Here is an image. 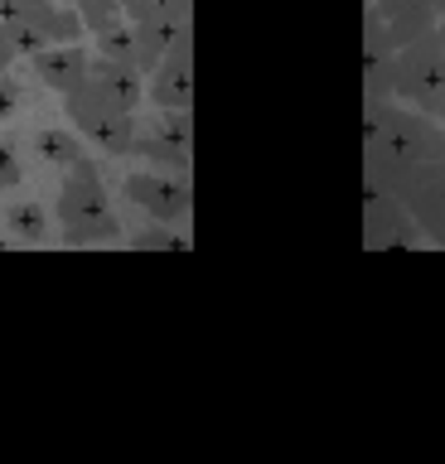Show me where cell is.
I'll list each match as a JSON object with an SVG mask.
<instances>
[{
	"label": "cell",
	"mask_w": 445,
	"mask_h": 464,
	"mask_svg": "<svg viewBox=\"0 0 445 464\" xmlns=\"http://www.w3.org/2000/svg\"><path fill=\"white\" fill-rule=\"evenodd\" d=\"M445 155V121L407 107V102H382L363 107V188H387L407 179L416 165Z\"/></svg>",
	"instance_id": "obj_1"
},
{
	"label": "cell",
	"mask_w": 445,
	"mask_h": 464,
	"mask_svg": "<svg viewBox=\"0 0 445 464\" xmlns=\"http://www.w3.org/2000/svg\"><path fill=\"white\" fill-rule=\"evenodd\" d=\"M53 218H59L68 246H97V242H111L121 232L117 213H111V198L102 188V174H97V165L88 155L63 169V188L53 198Z\"/></svg>",
	"instance_id": "obj_2"
},
{
	"label": "cell",
	"mask_w": 445,
	"mask_h": 464,
	"mask_svg": "<svg viewBox=\"0 0 445 464\" xmlns=\"http://www.w3.org/2000/svg\"><path fill=\"white\" fill-rule=\"evenodd\" d=\"M392 97L445 121V49L436 29L392 49Z\"/></svg>",
	"instance_id": "obj_3"
},
{
	"label": "cell",
	"mask_w": 445,
	"mask_h": 464,
	"mask_svg": "<svg viewBox=\"0 0 445 464\" xmlns=\"http://www.w3.org/2000/svg\"><path fill=\"white\" fill-rule=\"evenodd\" d=\"M63 111L97 150H107V155H131L136 150V136H140L136 111H121L117 102H107L88 78H82L73 92H63Z\"/></svg>",
	"instance_id": "obj_4"
},
{
	"label": "cell",
	"mask_w": 445,
	"mask_h": 464,
	"mask_svg": "<svg viewBox=\"0 0 445 464\" xmlns=\"http://www.w3.org/2000/svg\"><path fill=\"white\" fill-rule=\"evenodd\" d=\"M421 227L407 213V203L387 188H363V246L368 252H407L421 246Z\"/></svg>",
	"instance_id": "obj_5"
},
{
	"label": "cell",
	"mask_w": 445,
	"mask_h": 464,
	"mask_svg": "<svg viewBox=\"0 0 445 464\" xmlns=\"http://www.w3.org/2000/svg\"><path fill=\"white\" fill-rule=\"evenodd\" d=\"M10 24V39H15L20 53H39L49 49V44H78L82 34H88V24H82L78 5L63 10V5H34V10H20V14H5Z\"/></svg>",
	"instance_id": "obj_6"
},
{
	"label": "cell",
	"mask_w": 445,
	"mask_h": 464,
	"mask_svg": "<svg viewBox=\"0 0 445 464\" xmlns=\"http://www.w3.org/2000/svg\"><path fill=\"white\" fill-rule=\"evenodd\" d=\"M121 188H126V198H131L136 208H146L155 218V223L184 227V223H189V213H194V188H189L184 174H165V169L131 174Z\"/></svg>",
	"instance_id": "obj_7"
},
{
	"label": "cell",
	"mask_w": 445,
	"mask_h": 464,
	"mask_svg": "<svg viewBox=\"0 0 445 464\" xmlns=\"http://www.w3.org/2000/svg\"><path fill=\"white\" fill-rule=\"evenodd\" d=\"M146 97L160 111H189L194 107V29H179V34L169 39L160 68L150 72Z\"/></svg>",
	"instance_id": "obj_8"
},
{
	"label": "cell",
	"mask_w": 445,
	"mask_h": 464,
	"mask_svg": "<svg viewBox=\"0 0 445 464\" xmlns=\"http://www.w3.org/2000/svg\"><path fill=\"white\" fill-rule=\"evenodd\" d=\"M397 198L407 203V213L416 218L421 237L436 242L440 232H445V155H440V160H426V165H416L407 179L397 184Z\"/></svg>",
	"instance_id": "obj_9"
},
{
	"label": "cell",
	"mask_w": 445,
	"mask_h": 464,
	"mask_svg": "<svg viewBox=\"0 0 445 464\" xmlns=\"http://www.w3.org/2000/svg\"><path fill=\"white\" fill-rule=\"evenodd\" d=\"M30 63L39 72V82L49 87V92H73V87L92 72V53L82 49V39L78 44H49V49H39L30 53Z\"/></svg>",
	"instance_id": "obj_10"
},
{
	"label": "cell",
	"mask_w": 445,
	"mask_h": 464,
	"mask_svg": "<svg viewBox=\"0 0 445 464\" xmlns=\"http://www.w3.org/2000/svg\"><path fill=\"white\" fill-rule=\"evenodd\" d=\"M88 82H92L107 102H117L121 111H136L140 102H146L140 72H136V68H126V63H111V58H102V53H92V72H88Z\"/></svg>",
	"instance_id": "obj_11"
},
{
	"label": "cell",
	"mask_w": 445,
	"mask_h": 464,
	"mask_svg": "<svg viewBox=\"0 0 445 464\" xmlns=\"http://www.w3.org/2000/svg\"><path fill=\"white\" fill-rule=\"evenodd\" d=\"M179 29H194V24H131V49H136V72L140 78H150V72L160 68L169 39H175Z\"/></svg>",
	"instance_id": "obj_12"
},
{
	"label": "cell",
	"mask_w": 445,
	"mask_h": 464,
	"mask_svg": "<svg viewBox=\"0 0 445 464\" xmlns=\"http://www.w3.org/2000/svg\"><path fill=\"white\" fill-rule=\"evenodd\" d=\"M126 24H194V0H121Z\"/></svg>",
	"instance_id": "obj_13"
},
{
	"label": "cell",
	"mask_w": 445,
	"mask_h": 464,
	"mask_svg": "<svg viewBox=\"0 0 445 464\" xmlns=\"http://www.w3.org/2000/svg\"><path fill=\"white\" fill-rule=\"evenodd\" d=\"M131 155H146L155 169H165V174H184L189 179V165H194V150H184V145H175L169 136H136V150Z\"/></svg>",
	"instance_id": "obj_14"
},
{
	"label": "cell",
	"mask_w": 445,
	"mask_h": 464,
	"mask_svg": "<svg viewBox=\"0 0 445 464\" xmlns=\"http://www.w3.org/2000/svg\"><path fill=\"white\" fill-rule=\"evenodd\" d=\"M5 223H10V232H15L20 242H44V237H49V213H44V203H10Z\"/></svg>",
	"instance_id": "obj_15"
},
{
	"label": "cell",
	"mask_w": 445,
	"mask_h": 464,
	"mask_svg": "<svg viewBox=\"0 0 445 464\" xmlns=\"http://www.w3.org/2000/svg\"><path fill=\"white\" fill-rule=\"evenodd\" d=\"M392 102V53L363 58V107H382Z\"/></svg>",
	"instance_id": "obj_16"
},
{
	"label": "cell",
	"mask_w": 445,
	"mask_h": 464,
	"mask_svg": "<svg viewBox=\"0 0 445 464\" xmlns=\"http://www.w3.org/2000/svg\"><path fill=\"white\" fill-rule=\"evenodd\" d=\"M39 155H44L49 165L68 169L73 160H82L88 150H82V140L73 136V130H39Z\"/></svg>",
	"instance_id": "obj_17"
},
{
	"label": "cell",
	"mask_w": 445,
	"mask_h": 464,
	"mask_svg": "<svg viewBox=\"0 0 445 464\" xmlns=\"http://www.w3.org/2000/svg\"><path fill=\"white\" fill-rule=\"evenodd\" d=\"M97 39V53L111 58V63H126V68H136V49H131V24H111L102 29V34H92Z\"/></svg>",
	"instance_id": "obj_18"
},
{
	"label": "cell",
	"mask_w": 445,
	"mask_h": 464,
	"mask_svg": "<svg viewBox=\"0 0 445 464\" xmlns=\"http://www.w3.org/2000/svg\"><path fill=\"white\" fill-rule=\"evenodd\" d=\"M78 14H82V24H88V34H102V29H111V24H126L121 0H78Z\"/></svg>",
	"instance_id": "obj_19"
},
{
	"label": "cell",
	"mask_w": 445,
	"mask_h": 464,
	"mask_svg": "<svg viewBox=\"0 0 445 464\" xmlns=\"http://www.w3.org/2000/svg\"><path fill=\"white\" fill-rule=\"evenodd\" d=\"M382 53H392V44H387V20H382L378 5H368V14H363V58H382Z\"/></svg>",
	"instance_id": "obj_20"
},
{
	"label": "cell",
	"mask_w": 445,
	"mask_h": 464,
	"mask_svg": "<svg viewBox=\"0 0 445 464\" xmlns=\"http://www.w3.org/2000/svg\"><path fill=\"white\" fill-rule=\"evenodd\" d=\"M131 246H136V252H184L189 242H184L179 232H169V223H160V227H150V232H136Z\"/></svg>",
	"instance_id": "obj_21"
},
{
	"label": "cell",
	"mask_w": 445,
	"mask_h": 464,
	"mask_svg": "<svg viewBox=\"0 0 445 464\" xmlns=\"http://www.w3.org/2000/svg\"><path fill=\"white\" fill-rule=\"evenodd\" d=\"M160 136H169L175 145H184V150H194V121H189V111H165Z\"/></svg>",
	"instance_id": "obj_22"
},
{
	"label": "cell",
	"mask_w": 445,
	"mask_h": 464,
	"mask_svg": "<svg viewBox=\"0 0 445 464\" xmlns=\"http://www.w3.org/2000/svg\"><path fill=\"white\" fill-rule=\"evenodd\" d=\"M382 14H397V10H436V14H445V0H372Z\"/></svg>",
	"instance_id": "obj_23"
},
{
	"label": "cell",
	"mask_w": 445,
	"mask_h": 464,
	"mask_svg": "<svg viewBox=\"0 0 445 464\" xmlns=\"http://www.w3.org/2000/svg\"><path fill=\"white\" fill-rule=\"evenodd\" d=\"M15 107H20V82L10 78V72H0V121L15 116Z\"/></svg>",
	"instance_id": "obj_24"
},
{
	"label": "cell",
	"mask_w": 445,
	"mask_h": 464,
	"mask_svg": "<svg viewBox=\"0 0 445 464\" xmlns=\"http://www.w3.org/2000/svg\"><path fill=\"white\" fill-rule=\"evenodd\" d=\"M15 184H20V160L5 140H0V188H15Z\"/></svg>",
	"instance_id": "obj_25"
},
{
	"label": "cell",
	"mask_w": 445,
	"mask_h": 464,
	"mask_svg": "<svg viewBox=\"0 0 445 464\" xmlns=\"http://www.w3.org/2000/svg\"><path fill=\"white\" fill-rule=\"evenodd\" d=\"M15 39H10V24H5V14H0V72H5L10 63H15Z\"/></svg>",
	"instance_id": "obj_26"
},
{
	"label": "cell",
	"mask_w": 445,
	"mask_h": 464,
	"mask_svg": "<svg viewBox=\"0 0 445 464\" xmlns=\"http://www.w3.org/2000/svg\"><path fill=\"white\" fill-rule=\"evenodd\" d=\"M34 5H49V0H0V14H20V10H34Z\"/></svg>",
	"instance_id": "obj_27"
},
{
	"label": "cell",
	"mask_w": 445,
	"mask_h": 464,
	"mask_svg": "<svg viewBox=\"0 0 445 464\" xmlns=\"http://www.w3.org/2000/svg\"><path fill=\"white\" fill-rule=\"evenodd\" d=\"M436 34H440V49H445V14H440V24H436Z\"/></svg>",
	"instance_id": "obj_28"
},
{
	"label": "cell",
	"mask_w": 445,
	"mask_h": 464,
	"mask_svg": "<svg viewBox=\"0 0 445 464\" xmlns=\"http://www.w3.org/2000/svg\"><path fill=\"white\" fill-rule=\"evenodd\" d=\"M436 246H445V232H440V237H436Z\"/></svg>",
	"instance_id": "obj_29"
},
{
	"label": "cell",
	"mask_w": 445,
	"mask_h": 464,
	"mask_svg": "<svg viewBox=\"0 0 445 464\" xmlns=\"http://www.w3.org/2000/svg\"><path fill=\"white\" fill-rule=\"evenodd\" d=\"M5 246H10V242H5V237H0V252H5Z\"/></svg>",
	"instance_id": "obj_30"
}]
</instances>
